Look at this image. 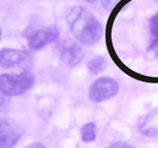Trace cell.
Here are the masks:
<instances>
[{
	"instance_id": "cell-1",
	"label": "cell",
	"mask_w": 158,
	"mask_h": 148,
	"mask_svg": "<svg viewBox=\"0 0 158 148\" xmlns=\"http://www.w3.org/2000/svg\"><path fill=\"white\" fill-rule=\"evenodd\" d=\"M66 20L73 35L81 44L93 45L102 37V25L94 14L85 7L76 6L68 9Z\"/></svg>"
},
{
	"instance_id": "cell-2",
	"label": "cell",
	"mask_w": 158,
	"mask_h": 148,
	"mask_svg": "<svg viewBox=\"0 0 158 148\" xmlns=\"http://www.w3.org/2000/svg\"><path fill=\"white\" fill-rule=\"evenodd\" d=\"M35 78L30 71L22 74H2L0 75V91L8 95H22L30 91Z\"/></svg>"
},
{
	"instance_id": "cell-3",
	"label": "cell",
	"mask_w": 158,
	"mask_h": 148,
	"mask_svg": "<svg viewBox=\"0 0 158 148\" xmlns=\"http://www.w3.org/2000/svg\"><path fill=\"white\" fill-rule=\"evenodd\" d=\"M118 89L120 85L115 79L101 77L90 85L88 96L94 103H102L114 97L118 93Z\"/></svg>"
},
{
	"instance_id": "cell-4",
	"label": "cell",
	"mask_w": 158,
	"mask_h": 148,
	"mask_svg": "<svg viewBox=\"0 0 158 148\" xmlns=\"http://www.w3.org/2000/svg\"><path fill=\"white\" fill-rule=\"evenodd\" d=\"M33 65V59L28 53L16 49H5L0 50V67L5 69L13 67H22L30 68Z\"/></svg>"
},
{
	"instance_id": "cell-5",
	"label": "cell",
	"mask_w": 158,
	"mask_h": 148,
	"mask_svg": "<svg viewBox=\"0 0 158 148\" xmlns=\"http://www.w3.org/2000/svg\"><path fill=\"white\" fill-rule=\"evenodd\" d=\"M58 37H59V32L56 27H49L45 30H37L32 32L27 36V41L31 49L40 50L50 43L56 41Z\"/></svg>"
},
{
	"instance_id": "cell-6",
	"label": "cell",
	"mask_w": 158,
	"mask_h": 148,
	"mask_svg": "<svg viewBox=\"0 0 158 148\" xmlns=\"http://www.w3.org/2000/svg\"><path fill=\"white\" fill-rule=\"evenodd\" d=\"M20 139V133L10 122L0 120V148H10Z\"/></svg>"
},
{
	"instance_id": "cell-7",
	"label": "cell",
	"mask_w": 158,
	"mask_h": 148,
	"mask_svg": "<svg viewBox=\"0 0 158 148\" xmlns=\"http://www.w3.org/2000/svg\"><path fill=\"white\" fill-rule=\"evenodd\" d=\"M82 49L77 43H69L60 50V57L63 62L70 67L77 66L82 60Z\"/></svg>"
},
{
	"instance_id": "cell-8",
	"label": "cell",
	"mask_w": 158,
	"mask_h": 148,
	"mask_svg": "<svg viewBox=\"0 0 158 148\" xmlns=\"http://www.w3.org/2000/svg\"><path fill=\"white\" fill-rule=\"evenodd\" d=\"M149 32L150 40L148 44V52L158 57V11L149 18Z\"/></svg>"
},
{
	"instance_id": "cell-9",
	"label": "cell",
	"mask_w": 158,
	"mask_h": 148,
	"mask_svg": "<svg viewBox=\"0 0 158 148\" xmlns=\"http://www.w3.org/2000/svg\"><path fill=\"white\" fill-rule=\"evenodd\" d=\"M106 66H107L106 59L102 56L95 57L87 62V68L93 75H98L99 73L104 71L106 69Z\"/></svg>"
},
{
	"instance_id": "cell-10",
	"label": "cell",
	"mask_w": 158,
	"mask_h": 148,
	"mask_svg": "<svg viewBox=\"0 0 158 148\" xmlns=\"http://www.w3.org/2000/svg\"><path fill=\"white\" fill-rule=\"evenodd\" d=\"M80 137L84 142H93L96 139V125L87 122L80 128Z\"/></svg>"
},
{
	"instance_id": "cell-11",
	"label": "cell",
	"mask_w": 158,
	"mask_h": 148,
	"mask_svg": "<svg viewBox=\"0 0 158 148\" xmlns=\"http://www.w3.org/2000/svg\"><path fill=\"white\" fill-rule=\"evenodd\" d=\"M10 95H8L7 93L0 91V112L5 111L8 108L10 103Z\"/></svg>"
},
{
	"instance_id": "cell-12",
	"label": "cell",
	"mask_w": 158,
	"mask_h": 148,
	"mask_svg": "<svg viewBox=\"0 0 158 148\" xmlns=\"http://www.w3.org/2000/svg\"><path fill=\"white\" fill-rule=\"evenodd\" d=\"M120 1H121V0H102V3H103V6H104V8L110 10V9H112V8H114Z\"/></svg>"
},
{
	"instance_id": "cell-13",
	"label": "cell",
	"mask_w": 158,
	"mask_h": 148,
	"mask_svg": "<svg viewBox=\"0 0 158 148\" xmlns=\"http://www.w3.org/2000/svg\"><path fill=\"white\" fill-rule=\"evenodd\" d=\"M110 147L112 148H130L132 146H130L129 144H125V142H112Z\"/></svg>"
},
{
	"instance_id": "cell-14",
	"label": "cell",
	"mask_w": 158,
	"mask_h": 148,
	"mask_svg": "<svg viewBox=\"0 0 158 148\" xmlns=\"http://www.w3.org/2000/svg\"><path fill=\"white\" fill-rule=\"evenodd\" d=\"M28 148H34V147H41V148H44L45 146L41 144V142H35V144H31L30 146H27Z\"/></svg>"
},
{
	"instance_id": "cell-15",
	"label": "cell",
	"mask_w": 158,
	"mask_h": 148,
	"mask_svg": "<svg viewBox=\"0 0 158 148\" xmlns=\"http://www.w3.org/2000/svg\"><path fill=\"white\" fill-rule=\"evenodd\" d=\"M85 1H87V2H95L96 0H85Z\"/></svg>"
},
{
	"instance_id": "cell-16",
	"label": "cell",
	"mask_w": 158,
	"mask_h": 148,
	"mask_svg": "<svg viewBox=\"0 0 158 148\" xmlns=\"http://www.w3.org/2000/svg\"><path fill=\"white\" fill-rule=\"evenodd\" d=\"M0 39H1V28H0Z\"/></svg>"
}]
</instances>
